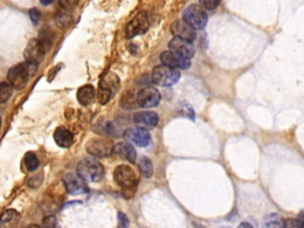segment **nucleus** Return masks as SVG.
<instances>
[{"label":"nucleus","mask_w":304,"mask_h":228,"mask_svg":"<svg viewBox=\"0 0 304 228\" xmlns=\"http://www.w3.org/2000/svg\"><path fill=\"white\" fill-rule=\"evenodd\" d=\"M77 175L86 182H97L102 181L105 176V169L104 166L99 162L98 159L92 158H83L81 162L77 164Z\"/></svg>","instance_id":"obj_1"},{"label":"nucleus","mask_w":304,"mask_h":228,"mask_svg":"<svg viewBox=\"0 0 304 228\" xmlns=\"http://www.w3.org/2000/svg\"><path fill=\"white\" fill-rule=\"evenodd\" d=\"M36 73V66L31 63H19L12 67L8 73V79L10 85L15 89H23L27 85L29 80Z\"/></svg>","instance_id":"obj_2"},{"label":"nucleus","mask_w":304,"mask_h":228,"mask_svg":"<svg viewBox=\"0 0 304 228\" xmlns=\"http://www.w3.org/2000/svg\"><path fill=\"white\" fill-rule=\"evenodd\" d=\"M120 80L116 74L107 73L102 76L99 83V92H98V100L101 105H106L112 96L119 90Z\"/></svg>","instance_id":"obj_3"},{"label":"nucleus","mask_w":304,"mask_h":228,"mask_svg":"<svg viewBox=\"0 0 304 228\" xmlns=\"http://www.w3.org/2000/svg\"><path fill=\"white\" fill-rule=\"evenodd\" d=\"M179 78H181V73L178 69L171 68V67L165 64L156 67L151 75L152 82L161 87L174 86L175 83L178 82Z\"/></svg>","instance_id":"obj_4"},{"label":"nucleus","mask_w":304,"mask_h":228,"mask_svg":"<svg viewBox=\"0 0 304 228\" xmlns=\"http://www.w3.org/2000/svg\"><path fill=\"white\" fill-rule=\"evenodd\" d=\"M114 181L124 191L134 192L138 185V177L136 171L129 166H119L114 171Z\"/></svg>","instance_id":"obj_5"},{"label":"nucleus","mask_w":304,"mask_h":228,"mask_svg":"<svg viewBox=\"0 0 304 228\" xmlns=\"http://www.w3.org/2000/svg\"><path fill=\"white\" fill-rule=\"evenodd\" d=\"M183 20L192 25L195 30H202L206 27L208 16L199 5H190L183 12Z\"/></svg>","instance_id":"obj_6"},{"label":"nucleus","mask_w":304,"mask_h":228,"mask_svg":"<svg viewBox=\"0 0 304 228\" xmlns=\"http://www.w3.org/2000/svg\"><path fill=\"white\" fill-rule=\"evenodd\" d=\"M113 144L111 140L105 138H94L87 143L86 149L88 153L98 158H104L113 153Z\"/></svg>","instance_id":"obj_7"},{"label":"nucleus","mask_w":304,"mask_h":228,"mask_svg":"<svg viewBox=\"0 0 304 228\" xmlns=\"http://www.w3.org/2000/svg\"><path fill=\"white\" fill-rule=\"evenodd\" d=\"M45 56V48L38 38H34L27 43L25 50H24V57L27 63L31 64H40L43 61Z\"/></svg>","instance_id":"obj_8"},{"label":"nucleus","mask_w":304,"mask_h":228,"mask_svg":"<svg viewBox=\"0 0 304 228\" xmlns=\"http://www.w3.org/2000/svg\"><path fill=\"white\" fill-rule=\"evenodd\" d=\"M148 25V16L146 12H139L126 26V37L132 38L138 35H143L147 31Z\"/></svg>","instance_id":"obj_9"},{"label":"nucleus","mask_w":304,"mask_h":228,"mask_svg":"<svg viewBox=\"0 0 304 228\" xmlns=\"http://www.w3.org/2000/svg\"><path fill=\"white\" fill-rule=\"evenodd\" d=\"M138 106L143 108H152L156 107L161 101V93L160 90L155 87H145L140 89L137 95Z\"/></svg>","instance_id":"obj_10"},{"label":"nucleus","mask_w":304,"mask_h":228,"mask_svg":"<svg viewBox=\"0 0 304 228\" xmlns=\"http://www.w3.org/2000/svg\"><path fill=\"white\" fill-rule=\"evenodd\" d=\"M63 184H65L66 190L72 195H82L87 194L89 191L88 189L86 181L82 180L79 175L74 174H67L65 177H63Z\"/></svg>","instance_id":"obj_11"},{"label":"nucleus","mask_w":304,"mask_h":228,"mask_svg":"<svg viewBox=\"0 0 304 228\" xmlns=\"http://www.w3.org/2000/svg\"><path fill=\"white\" fill-rule=\"evenodd\" d=\"M124 137L129 140V142L136 144L137 146L145 147L150 145L151 143V136L150 133L147 132L146 128L143 127H131L126 129L125 133H124Z\"/></svg>","instance_id":"obj_12"},{"label":"nucleus","mask_w":304,"mask_h":228,"mask_svg":"<svg viewBox=\"0 0 304 228\" xmlns=\"http://www.w3.org/2000/svg\"><path fill=\"white\" fill-rule=\"evenodd\" d=\"M161 61L163 62V64L171 67L175 69H188L192 62L190 59L183 57V56L176 54L172 51H164L161 54Z\"/></svg>","instance_id":"obj_13"},{"label":"nucleus","mask_w":304,"mask_h":228,"mask_svg":"<svg viewBox=\"0 0 304 228\" xmlns=\"http://www.w3.org/2000/svg\"><path fill=\"white\" fill-rule=\"evenodd\" d=\"M171 31L175 37L181 38V40L193 42L196 38V30L183 19H178L172 23Z\"/></svg>","instance_id":"obj_14"},{"label":"nucleus","mask_w":304,"mask_h":228,"mask_svg":"<svg viewBox=\"0 0 304 228\" xmlns=\"http://www.w3.org/2000/svg\"><path fill=\"white\" fill-rule=\"evenodd\" d=\"M169 49L170 51L176 52V54L183 56V57L192 59V57L195 55V48L192 44V42L181 40V38H172V40L169 42Z\"/></svg>","instance_id":"obj_15"},{"label":"nucleus","mask_w":304,"mask_h":228,"mask_svg":"<svg viewBox=\"0 0 304 228\" xmlns=\"http://www.w3.org/2000/svg\"><path fill=\"white\" fill-rule=\"evenodd\" d=\"M113 153H114L115 156L120 157V158L127 160V162L136 163L137 153L136 149L132 146V144L127 142L116 143L115 145L113 146Z\"/></svg>","instance_id":"obj_16"},{"label":"nucleus","mask_w":304,"mask_h":228,"mask_svg":"<svg viewBox=\"0 0 304 228\" xmlns=\"http://www.w3.org/2000/svg\"><path fill=\"white\" fill-rule=\"evenodd\" d=\"M133 120L136 124L139 126V127L143 128H152L155 126H157L158 121H160V118H158L157 113L152 111H144L139 112L134 115Z\"/></svg>","instance_id":"obj_17"},{"label":"nucleus","mask_w":304,"mask_h":228,"mask_svg":"<svg viewBox=\"0 0 304 228\" xmlns=\"http://www.w3.org/2000/svg\"><path fill=\"white\" fill-rule=\"evenodd\" d=\"M20 220L19 213L15 209H8L0 215V228H13Z\"/></svg>","instance_id":"obj_18"},{"label":"nucleus","mask_w":304,"mask_h":228,"mask_svg":"<svg viewBox=\"0 0 304 228\" xmlns=\"http://www.w3.org/2000/svg\"><path fill=\"white\" fill-rule=\"evenodd\" d=\"M55 143L61 147H69L74 143L73 133L65 127H58L54 133Z\"/></svg>","instance_id":"obj_19"},{"label":"nucleus","mask_w":304,"mask_h":228,"mask_svg":"<svg viewBox=\"0 0 304 228\" xmlns=\"http://www.w3.org/2000/svg\"><path fill=\"white\" fill-rule=\"evenodd\" d=\"M94 97H95V89L93 88V86L90 85L81 87L79 92H77V100H79V103L81 105H83V106H88V105L93 103Z\"/></svg>","instance_id":"obj_20"},{"label":"nucleus","mask_w":304,"mask_h":228,"mask_svg":"<svg viewBox=\"0 0 304 228\" xmlns=\"http://www.w3.org/2000/svg\"><path fill=\"white\" fill-rule=\"evenodd\" d=\"M137 95L133 90H127L123 94L121 100H120V105H121L123 108H126V110H131V108H134L138 106V101H137Z\"/></svg>","instance_id":"obj_21"},{"label":"nucleus","mask_w":304,"mask_h":228,"mask_svg":"<svg viewBox=\"0 0 304 228\" xmlns=\"http://www.w3.org/2000/svg\"><path fill=\"white\" fill-rule=\"evenodd\" d=\"M55 23L61 29H68L73 24V16L66 11H61L56 15Z\"/></svg>","instance_id":"obj_22"},{"label":"nucleus","mask_w":304,"mask_h":228,"mask_svg":"<svg viewBox=\"0 0 304 228\" xmlns=\"http://www.w3.org/2000/svg\"><path fill=\"white\" fill-rule=\"evenodd\" d=\"M139 170L144 177L150 178L154 174V166H152L151 159L147 157H141L139 160Z\"/></svg>","instance_id":"obj_23"},{"label":"nucleus","mask_w":304,"mask_h":228,"mask_svg":"<svg viewBox=\"0 0 304 228\" xmlns=\"http://www.w3.org/2000/svg\"><path fill=\"white\" fill-rule=\"evenodd\" d=\"M24 163H25V167L26 169L31 171H36L38 169V167H40V159H38V157L35 155L34 152H27L25 157H24Z\"/></svg>","instance_id":"obj_24"},{"label":"nucleus","mask_w":304,"mask_h":228,"mask_svg":"<svg viewBox=\"0 0 304 228\" xmlns=\"http://www.w3.org/2000/svg\"><path fill=\"white\" fill-rule=\"evenodd\" d=\"M42 42V44L44 45L45 50H49L51 48L52 44V32L49 27H45L40 32V38H38Z\"/></svg>","instance_id":"obj_25"},{"label":"nucleus","mask_w":304,"mask_h":228,"mask_svg":"<svg viewBox=\"0 0 304 228\" xmlns=\"http://www.w3.org/2000/svg\"><path fill=\"white\" fill-rule=\"evenodd\" d=\"M12 88L11 85L6 82L0 83V104L6 103L12 95Z\"/></svg>","instance_id":"obj_26"},{"label":"nucleus","mask_w":304,"mask_h":228,"mask_svg":"<svg viewBox=\"0 0 304 228\" xmlns=\"http://www.w3.org/2000/svg\"><path fill=\"white\" fill-rule=\"evenodd\" d=\"M264 224L266 228H278L281 227V217L277 214H270L264 221Z\"/></svg>","instance_id":"obj_27"},{"label":"nucleus","mask_w":304,"mask_h":228,"mask_svg":"<svg viewBox=\"0 0 304 228\" xmlns=\"http://www.w3.org/2000/svg\"><path fill=\"white\" fill-rule=\"evenodd\" d=\"M221 0H200L201 8L204 10H208V11H213L220 5Z\"/></svg>","instance_id":"obj_28"},{"label":"nucleus","mask_w":304,"mask_h":228,"mask_svg":"<svg viewBox=\"0 0 304 228\" xmlns=\"http://www.w3.org/2000/svg\"><path fill=\"white\" fill-rule=\"evenodd\" d=\"M42 228H61V227H59V224L55 216L49 215L43 219V222H42Z\"/></svg>","instance_id":"obj_29"},{"label":"nucleus","mask_w":304,"mask_h":228,"mask_svg":"<svg viewBox=\"0 0 304 228\" xmlns=\"http://www.w3.org/2000/svg\"><path fill=\"white\" fill-rule=\"evenodd\" d=\"M41 12H40V10L38 9H31L30 11H29V17H30V19H31V22H33V24L34 25H37L38 23H40V20H41Z\"/></svg>","instance_id":"obj_30"},{"label":"nucleus","mask_w":304,"mask_h":228,"mask_svg":"<svg viewBox=\"0 0 304 228\" xmlns=\"http://www.w3.org/2000/svg\"><path fill=\"white\" fill-rule=\"evenodd\" d=\"M80 0H58L59 5L65 10H72L79 4Z\"/></svg>","instance_id":"obj_31"},{"label":"nucleus","mask_w":304,"mask_h":228,"mask_svg":"<svg viewBox=\"0 0 304 228\" xmlns=\"http://www.w3.org/2000/svg\"><path fill=\"white\" fill-rule=\"evenodd\" d=\"M130 221L124 213H118V228H129Z\"/></svg>","instance_id":"obj_32"},{"label":"nucleus","mask_w":304,"mask_h":228,"mask_svg":"<svg viewBox=\"0 0 304 228\" xmlns=\"http://www.w3.org/2000/svg\"><path fill=\"white\" fill-rule=\"evenodd\" d=\"M42 181H43V176L42 175H36V176L29 178V185L31 188H38L42 183Z\"/></svg>","instance_id":"obj_33"},{"label":"nucleus","mask_w":304,"mask_h":228,"mask_svg":"<svg viewBox=\"0 0 304 228\" xmlns=\"http://www.w3.org/2000/svg\"><path fill=\"white\" fill-rule=\"evenodd\" d=\"M282 228H302L298 222V220L296 219H288L285 220L282 224Z\"/></svg>","instance_id":"obj_34"},{"label":"nucleus","mask_w":304,"mask_h":228,"mask_svg":"<svg viewBox=\"0 0 304 228\" xmlns=\"http://www.w3.org/2000/svg\"><path fill=\"white\" fill-rule=\"evenodd\" d=\"M298 222H299V224H300V227L302 228H304V210H302V212L299 213V215H298Z\"/></svg>","instance_id":"obj_35"},{"label":"nucleus","mask_w":304,"mask_h":228,"mask_svg":"<svg viewBox=\"0 0 304 228\" xmlns=\"http://www.w3.org/2000/svg\"><path fill=\"white\" fill-rule=\"evenodd\" d=\"M238 228H253V226L249 222H242V223L239 224Z\"/></svg>","instance_id":"obj_36"},{"label":"nucleus","mask_w":304,"mask_h":228,"mask_svg":"<svg viewBox=\"0 0 304 228\" xmlns=\"http://www.w3.org/2000/svg\"><path fill=\"white\" fill-rule=\"evenodd\" d=\"M41 2V4L42 5H44V6H48V5H50L52 2H54V0H40Z\"/></svg>","instance_id":"obj_37"},{"label":"nucleus","mask_w":304,"mask_h":228,"mask_svg":"<svg viewBox=\"0 0 304 228\" xmlns=\"http://www.w3.org/2000/svg\"><path fill=\"white\" fill-rule=\"evenodd\" d=\"M26 228H42L40 226H37V224H29Z\"/></svg>","instance_id":"obj_38"},{"label":"nucleus","mask_w":304,"mask_h":228,"mask_svg":"<svg viewBox=\"0 0 304 228\" xmlns=\"http://www.w3.org/2000/svg\"><path fill=\"white\" fill-rule=\"evenodd\" d=\"M0 127H2V118H0Z\"/></svg>","instance_id":"obj_39"},{"label":"nucleus","mask_w":304,"mask_h":228,"mask_svg":"<svg viewBox=\"0 0 304 228\" xmlns=\"http://www.w3.org/2000/svg\"><path fill=\"white\" fill-rule=\"evenodd\" d=\"M220 228H231V227H220Z\"/></svg>","instance_id":"obj_40"}]
</instances>
